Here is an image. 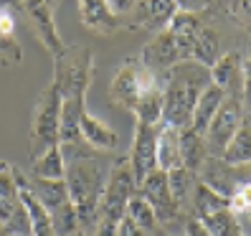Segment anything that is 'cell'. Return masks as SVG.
Returning <instances> with one entry per match:
<instances>
[{"label":"cell","instance_id":"1","mask_svg":"<svg viewBox=\"0 0 251 236\" xmlns=\"http://www.w3.org/2000/svg\"><path fill=\"white\" fill-rule=\"evenodd\" d=\"M211 84V71L193 58L175 64L168 69V81L162 86L165 92V105H162V122L173 125L178 130L190 127L193 107L201 97V92Z\"/></svg>","mask_w":251,"mask_h":236},{"label":"cell","instance_id":"2","mask_svg":"<svg viewBox=\"0 0 251 236\" xmlns=\"http://www.w3.org/2000/svg\"><path fill=\"white\" fill-rule=\"evenodd\" d=\"M107 173L109 170L97 160V153L66 160V188L74 209H76L81 234H92L97 224L99 201L107 185Z\"/></svg>","mask_w":251,"mask_h":236},{"label":"cell","instance_id":"3","mask_svg":"<svg viewBox=\"0 0 251 236\" xmlns=\"http://www.w3.org/2000/svg\"><path fill=\"white\" fill-rule=\"evenodd\" d=\"M94 77V53L86 46H66L53 56V84L61 99L86 97Z\"/></svg>","mask_w":251,"mask_h":236},{"label":"cell","instance_id":"4","mask_svg":"<svg viewBox=\"0 0 251 236\" xmlns=\"http://www.w3.org/2000/svg\"><path fill=\"white\" fill-rule=\"evenodd\" d=\"M58 125H61V94L51 81L36 99V107L31 114V160L41 157L49 147L58 145Z\"/></svg>","mask_w":251,"mask_h":236},{"label":"cell","instance_id":"5","mask_svg":"<svg viewBox=\"0 0 251 236\" xmlns=\"http://www.w3.org/2000/svg\"><path fill=\"white\" fill-rule=\"evenodd\" d=\"M157 84V74L150 71L142 61L140 56H132L127 61L114 71L112 77V84H109V102L114 109H122V112H135L140 97L152 89Z\"/></svg>","mask_w":251,"mask_h":236},{"label":"cell","instance_id":"6","mask_svg":"<svg viewBox=\"0 0 251 236\" xmlns=\"http://www.w3.org/2000/svg\"><path fill=\"white\" fill-rule=\"evenodd\" d=\"M140 193L150 201V206L155 209V216H157V226L168 234H175V231H183L185 229V221H188V213L175 203L173 193H170V185H168V170L162 168H155L147 178L140 183Z\"/></svg>","mask_w":251,"mask_h":236},{"label":"cell","instance_id":"7","mask_svg":"<svg viewBox=\"0 0 251 236\" xmlns=\"http://www.w3.org/2000/svg\"><path fill=\"white\" fill-rule=\"evenodd\" d=\"M135 190H137V181H135L129 160L127 157L114 160L107 173V185H104V193H101V201H99L97 218H107V221L120 224L127 211V201L132 198Z\"/></svg>","mask_w":251,"mask_h":236},{"label":"cell","instance_id":"8","mask_svg":"<svg viewBox=\"0 0 251 236\" xmlns=\"http://www.w3.org/2000/svg\"><path fill=\"white\" fill-rule=\"evenodd\" d=\"M241 122H244V97L226 94L218 112L213 114L208 130H205V135H203L211 157H221V153L226 150V145L236 135V130L241 127Z\"/></svg>","mask_w":251,"mask_h":236},{"label":"cell","instance_id":"9","mask_svg":"<svg viewBox=\"0 0 251 236\" xmlns=\"http://www.w3.org/2000/svg\"><path fill=\"white\" fill-rule=\"evenodd\" d=\"M127 160L140 188V183L157 168V125H142V122L135 125V137H132Z\"/></svg>","mask_w":251,"mask_h":236},{"label":"cell","instance_id":"10","mask_svg":"<svg viewBox=\"0 0 251 236\" xmlns=\"http://www.w3.org/2000/svg\"><path fill=\"white\" fill-rule=\"evenodd\" d=\"M21 3H23L25 16L36 31V38L43 43V49L51 56H58L66 49V43L58 36V28L53 21V5H49L46 0H21Z\"/></svg>","mask_w":251,"mask_h":236},{"label":"cell","instance_id":"11","mask_svg":"<svg viewBox=\"0 0 251 236\" xmlns=\"http://www.w3.org/2000/svg\"><path fill=\"white\" fill-rule=\"evenodd\" d=\"M180 10L178 0H137V5L129 10V28L135 31H152L160 33L162 28L175 18V13Z\"/></svg>","mask_w":251,"mask_h":236},{"label":"cell","instance_id":"12","mask_svg":"<svg viewBox=\"0 0 251 236\" xmlns=\"http://www.w3.org/2000/svg\"><path fill=\"white\" fill-rule=\"evenodd\" d=\"M140 61L150 69V71L157 74V71H168V69H173L175 64L185 61V56L180 53L178 43H175L173 36L168 33V28H162L160 33H155V36L142 46Z\"/></svg>","mask_w":251,"mask_h":236},{"label":"cell","instance_id":"13","mask_svg":"<svg viewBox=\"0 0 251 236\" xmlns=\"http://www.w3.org/2000/svg\"><path fill=\"white\" fill-rule=\"evenodd\" d=\"M208 71H211V84L224 89V94L244 97V56L239 51L221 53L218 61Z\"/></svg>","mask_w":251,"mask_h":236},{"label":"cell","instance_id":"14","mask_svg":"<svg viewBox=\"0 0 251 236\" xmlns=\"http://www.w3.org/2000/svg\"><path fill=\"white\" fill-rule=\"evenodd\" d=\"M79 21L99 36H114L122 31V18L114 16L107 0H79Z\"/></svg>","mask_w":251,"mask_h":236},{"label":"cell","instance_id":"15","mask_svg":"<svg viewBox=\"0 0 251 236\" xmlns=\"http://www.w3.org/2000/svg\"><path fill=\"white\" fill-rule=\"evenodd\" d=\"M79 127H81L84 142L89 145V147H94L97 153H112V150L120 147V135H117V132L107 122L97 120L89 109L81 114V125Z\"/></svg>","mask_w":251,"mask_h":236},{"label":"cell","instance_id":"16","mask_svg":"<svg viewBox=\"0 0 251 236\" xmlns=\"http://www.w3.org/2000/svg\"><path fill=\"white\" fill-rule=\"evenodd\" d=\"M228 209V198L224 193H218L216 188H211L208 183L203 181H196L193 185V193H190V203H188V216H196V218H203V216H211L216 211H224Z\"/></svg>","mask_w":251,"mask_h":236},{"label":"cell","instance_id":"17","mask_svg":"<svg viewBox=\"0 0 251 236\" xmlns=\"http://www.w3.org/2000/svg\"><path fill=\"white\" fill-rule=\"evenodd\" d=\"M157 168L173 170L183 168L180 163V130L160 122L157 125Z\"/></svg>","mask_w":251,"mask_h":236},{"label":"cell","instance_id":"18","mask_svg":"<svg viewBox=\"0 0 251 236\" xmlns=\"http://www.w3.org/2000/svg\"><path fill=\"white\" fill-rule=\"evenodd\" d=\"M208 160V145L201 132H196L193 127L180 130V163L185 170L196 173L203 168V163Z\"/></svg>","mask_w":251,"mask_h":236},{"label":"cell","instance_id":"19","mask_svg":"<svg viewBox=\"0 0 251 236\" xmlns=\"http://www.w3.org/2000/svg\"><path fill=\"white\" fill-rule=\"evenodd\" d=\"M224 89H218L216 84H208L205 89L201 92L196 107H193V117H190V127H193L196 132H201V135H205V130H208L213 114L218 112L221 102H224Z\"/></svg>","mask_w":251,"mask_h":236},{"label":"cell","instance_id":"20","mask_svg":"<svg viewBox=\"0 0 251 236\" xmlns=\"http://www.w3.org/2000/svg\"><path fill=\"white\" fill-rule=\"evenodd\" d=\"M221 56V41H218V33L216 28L201 23L198 33H196V41H193V49H190V58L203 66H213Z\"/></svg>","mask_w":251,"mask_h":236},{"label":"cell","instance_id":"21","mask_svg":"<svg viewBox=\"0 0 251 236\" xmlns=\"http://www.w3.org/2000/svg\"><path fill=\"white\" fill-rule=\"evenodd\" d=\"M31 175L46 178V181H64L66 178V160L61 153V145H53L41 157H36L31 163Z\"/></svg>","mask_w":251,"mask_h":236},{"label":"cell","instance_id":"22","mask_svg":"<svg viewBox=\"0 0 251 236\" xmlns=\"http://www.w3.org/2000/svg\"><path fill=\"white\" fill-rule=\"evenodd\" d=\"M162 105H165V92H162L160 84H155L152 89H147L140 97L132 114H135V120L142 122V125H160L162 122Z\"/></svg>","mask_w":251,"mask_h":236},{"label":"cell","instance_id":"23","mask_svg":"<svg viewBox=\"0 0 251 236\" xmlns=\"http://www.w3.org/2000/svg\"><path fill=\"white\" fill-rule=\"evenodd\" d=\"M221 160L226 165H246L251 163V122H241L236 130V135L226 145V150L221 153Z\"/></svg>","mask_w":251,"mask_h":236},{"label":"cell","instance_id":"24","mask_svg":"<svg viewBox=\"0 0 251 236\" xmlns=\"http://www.w3.org/2000/svg\"><path fill=\"white\" fill-rule=\"evenodd\" d=\"M125 216H129L132 221H135L137 226H142L147 234H152L155 229H160L157 226V216H155V209L150 206V201H147L142 193H140V188L132 193V198L127 201V211H125Z\"/></svg>","mask_w":251,"mask_h":236},{"label":"cell","instance_id":"25","mask_svg":"<svg viewBox=\"0 0 251 236\" xmlns=\"http://www.w3.org/2000/svg\"><path fill=\"white\" fill-rule=\"evenodd\" d=\"M21 201L25 203L28 209V216H31V229H33V236H56L53 234V224H51V213L41 206V201L28 193V190H18Z\"/></svg>","mask_w":251,"mask_h":236},{"label":"cell","instance_id":"26","mask_svg":"<svg viewBox=\"0 0 251 236\" xmlns=\"http://www.w3.org/2000/svg\"><path fill=\"white\" fill-rule=\"evenodd\" d=\"M168 185H170L175 203L188 213L190 193H193V185H196V173H190L185 168H173V170H168Z\"/></svg>","mask_w":251,"mask_h":236},{"label":"cell","instance_id":"27","mask_svg":"<svg viewBox=\"0 0 251 236\" xmlns=\"http://www.w3.org/2000/svg\"><path fill=\"white\" fill-rule=\"evenodd\" d=\"M201 224L208 229L213 236H244L239 218H236V213H233L231 209L216 211V213H211V216H203Z\"/></svg>","mask_w":251,"mask_h":236},{"label":"cell","instance_id":"28","mask_svg":"<svg viewBox=\"0 0 251 236\" xmlns=\"http://www.w3.org/2000/svg\"><path fill=\"white\" fill-rule=\"evenodd\" d=\"M51 224H53L56 236H81V224H79V216L71 198L58 206L56 211H51Z\"/></svg>","mask_w":251,"mask_h":236},{"label":"cell","instance_id":"29","mask_svg":"<svg viewBox=\"0 0 251 236\" xmlns=\"http://www.w3.org/2000/svg\"><path fill=\"white\" fill-rule=\"evenodd\" d=\"M21 10V0H0V36L3 38H16V16Z\"/></svg>","mask_w":251,"mask_h":236},{"label":"cell","instance_id":"30","mask_svg":"<svg viewBox=\"0 0 251 236\" xmlns=\"http://www.w3.org/2000/svg\"><path fill=\"white\" fill-rule=\"evenodd\" d=\"M21 198V196H18ZM13 236H33V229H31V216H28V209H25V203L18 201L16 206V211L10 213V218L3 224Z\"/></svg>","mask_w":251,"mask_h":236},{"label":"cell","instance_id":"31","mask_svg":"<svg viewBox=\"0 0 251 236\" xmlns=\"http://www.w3.org/2000/svg\"><path fill=\"white\" fill-rule=\"evenodd\" d=\"M21 58H23L21 43L16 38H3V36H0V69L18 66Z\"/></svg>","mask_w":251,"mask_h":236},{"label":"cell","instance_id":"32","mask_svg":"<svg viewBox=\"0 0 251 236\" xmlns=\"http://www.w3.org/2000/svg\"><path fill=\"white\" fill-rule=\"evenodd\" d=\"M228 209L233 213H246L251 209V183H241L231 190L228 196Z\"/></svg>","mask_w":251,"mask_h":236},{"label":"cell","instance_id":"33","mask_svg":"<svg viewBox=\"0 0 251 236\" xmlns=\"http://www.w3.org/2000/svg\"><path fill=\"white\" fill-rule=\"evenodd\" d=\"M18 196V185L13 178V163L0 160V201L3 198H16Z\"/></svg>","mask_w":251,"mask_h":236},{"label":"cell","instance_id":"34","mask_svg":"<svg viewBox=\"0 0 251 236\" xmlns=\"http://www.w3.org/2000/svg\"><path fill=\"white\" fill-rule=\"evenodd\" d=\"M117 236H150L142 226H137L135 221H132L129 216H125L122 221H120V229H117Z\"/></svg>","mask_w":251,"mask_h":236},{"label":"cell","instance_id":"35","mask_svg":"<svg viewBox=\"0 0 251 236\" xmlns=\"http://www.w3.org/2000/svg\"><path fill=\"white\" fill-rule=\"evenodd\" d=\"M117 229H120V224H114V221L97 218V224H94L89 236H117Z\"/></svg>","mask_w":251,"mask_h":236},{"label":"cell","instance_id":"36","mask_svg":"<svg viewBox=\"0 0 251 236\" xmlns=\"http://www.w3.org/2000/svg\"><path fill=\"white\" fill-rule=\"evenodd\" d=\"M183 234H185V236H213L208 229H205V226L201 224V218H196V216H188Z\"/></svg>","mask_w":251,"mask_h":236},{"label":"cell","instance_id":"37","mask_svg":"<svg viewBox=\"0 0 251 236\" xmlns=\"http://www.w3.org/2000/svg\"><path fill=\"white\" fill-rule=\"evenodd\" d=\"M107 5L112 8V13L114 16H129V10L137 5V0H107Z\"/></svg>","mask_w":251,"mask_h":236},{"label":"cell","instance_id":"38","mask_svg":"<svg viewBox=\"0 0 251 236\" xmlns=\"http://www.w3.org/2000/svg\"><path fill=\"white\" fill-rule=\"evenodd\" d=\"M239 18H241L244 28L251 33V0H239Z\"/></svg>","mask_w":251,"mask_h":236},{"label":"cell","instance_id":"39","mask_svg":"<svg viewBox=\"0 0 251 236\" xmlns=\"http://www.w3.org/2000/svg\"><path fill=\"white\" fill-rule=\"evenodd\" d=\"M0 236H13V234H10V231L3 226V224H0Z\"/></svg>","mask_w":251,"mask_h":236},{"label":"cell","instance_id":"40","mask_svg":"<svg viewBox=\"0 0 251 236\" xmlns=\"http://www.w3.org/2000/svg\"><path fill=\"white\" fill-rule=\"evenodd\" d=\"M46 3H49V5H56V3H58V0H46Z\"/></svg>","mask_w":251,"mask_h":236},{"label":"cell","instance_id":"41","mask_svg":"<svg viewBox=\"0 0 251 236\" xmlns=\"http://www.w3.org/2000/svg\"><path fill=\"white\" fill-rule=\"evenodd\" d=\"M160 236H173V234H168V231H160Z\"/></svg>","mask_w":251,"mask_h":236},{"label":"cell","instance_id":"42","mask_svg":"<svg viewBox=\"0 0 251 236\" xmlns=\"http://www.w3.org/2000/svg\"><path fill=\"white\" fill-rule=\"evenodd\" d=\"M246 216H249V218H251V209H249V211H246Z\"/></svg>","mask_w":251,"mask_h":236}]
</instances>
